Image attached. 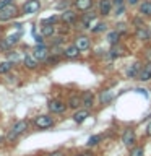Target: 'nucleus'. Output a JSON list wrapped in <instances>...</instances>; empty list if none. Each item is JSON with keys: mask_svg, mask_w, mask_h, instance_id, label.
Returning a JSON list of instances; mask_svg holds the SVG:
<instances>
[{"mask_svg": "<svg viewBox=\"0 0 151 156\" xmlns=\"http://www.w3.org/2000/svg\"><path fill=\"white\" fill-rule=\"evenodd\" d=\"M120 31L125 33V24H119V33H120Z\"/></svg>", "mask_w": 151, "mask_h": 156, "instance_id": "37", "label": "nucleus"}, {"mask_svg": "<svg viewBox=\"0 0 151 156\" xmlns=\"http://www.w3.org/2000/svg\"><path fill=\"white\" fill-rule=\"evenodd\" d=\"M115 15H122V13H124L125 12V7H124V5H119V7H117V10H115Z\"/></svg>", "mask_w": 151, "mask_h": 156, "instance_id": "33", "label": "nucleus"}, {"mask_svg": "<svg viewBox=\"0 0 151 156\" xmlns=\"http://www.w3.org/2000/svg\"><path fill=\"white\" fill-rule=\"evenodd\" d=\"M94 18H96L94 13H88V15H85V16H83V21H81V28H90V23L94 21Z\"/></svg>", "mask_w": 151, "mask_h": 156, "instance_id": "23", "label": "nucleus"}, {"mask_svg": "<svg viewBox=\"0 0 151 156\" xmlns=\"http://www.w3.org/2000/svg\"><path fill=\"white\" fill-rule=\"evenodd\" d=\"M65 109H67V104L62 102L60 99H52L49 102V111L54 112V114H62V112H65Z\"/></svg>", "mask_w": 151, "mask_h": 156, "instance_id": "4", "label": "nucleus"}, {"mask_svg": "<svg viewBox=\"0 0 151 156\" xmlns=\"http://www.w3.org/2000/svg\"><path fill=\"white\" fill-rule=\"evenodd\" d=\"M18 10L15 5H7V7H3V8H0V21H7V20H12L13 16H16V13Z\"/></svg>", "mask_w": 151, "mask_h": 156, "instance_id": "2", "label": "nucleus"}, {"mask_svg": "<svg viewBox=\"0 0 151 156\" xmlns=\"http://www.w3.org/2000/svg\"><path fill=\"white\" fill-rule=\"evenodd\" d=\"M57 60H58L57 57H51V58H47V63H55Z\"/></svg>", "mask_w": 151, "mask_h": 156, "instance_id": "35", "label": "nucleus"}, {"mask_svg": "<svg viewBox=\"0 0 151 156\" xmlns=\"http://www.w3.org/2000/svg\"><path fill=\"white\" fill-rule=\"evenodd\" d=\"M68 3H70V2H68V0H65V2H62V3H58V7L57 8H63V7H67V5Z\"/></svg>", "mask_w": 151, "mask_h": 156, "instance_id": "34", "label": "nucleus"}, {"mask_svg": "<svg viewBox=\"0 0 151 156\" xmlns=\"http://www.w3.org/2000/svg\"><path fill=\"white\" fill-rule=\"evenodd\" d=\"M81 106V98L78 96H70V99H68V107H72V109H76V107Z\"/></svg>", "mask_w": 151, "mask_h": 156, "instance_id": "26", "label": "nucleus"}, {"mask_svg": "<svg viewBox=\"0 0 151 156\" xmlns=\"http://www.w3.org/2000/svg\"><path fill=\"white\" fill-rule=\"evenodd\" d=\"M111 10H112V2L111 0H101L99 2V12H101V15H109L111 13Z\"/></svg>", "mask_w": 151, "mask_h": 156, "instance_id": "14", "label": "nucleus"}, {"mask_svg": "<svg viewBox=\"0 0 151 156\" xmlns=\"http://www.w3.org/2000/svg\"><path fill=\"white\" fill-rule=\"evenodd\" d=\"M151 78V62L146 63V65L140 70V75H138V80L140 81H148Z\"/></svg>", "mask_w": 151, "mask_h": 156, "instance_id": "9", "label": "nucleus"}, {"mask_svg": "<svg viewBox=\"0 0 151 156\" xmlns=\"http://www.w3.org/2000/svg\"><path fill=\"white\" fill-rule=\"evenodd\" d=\"M62 20H63V23H67V24H73L76 21V13L72 12V10H67V12L62 13Z\"/></svg>", "mask_w": 151, "mask_h": 156, "instance_id": "13", "label": "nucleus"}, {"mask_svg": "<svg viewBox=\"0 0 151 156\" xmlns=\"http://www.w3.org/2000/svg\"><path fill=\"white\" fill-rule=\"evenodd\" d=\"M120 55H124V49L122 47H114L112 51L109 52V58H115V57H120Z\"/></svg>", "mask_w": 151, "mask_h": 156, "instance_id": "27", "label": "nucleus"}, {"mask_svg": "<svg viewBox=\"0 0 151 156\" xmlns=\"http://www.w3.org/2000/svg\"><path fill=\"white\" fill-rule=\"evenodd\" d=\"M28 127H29V122L28 120H18L16 124L12 127V132H13L15 135H21V133H24V132L28 130Z\"/></svg>", "mask_w": 151, "mask_h": 156, "instance_id": "8", "label": "nucleus"}, {"mask_svg": "<svg viewBox=\"0 0 151 156\" xmlns=\"http://www.w3.org/2000/svg\"><path fill=\"white\" fill-rule=\"evenodd\" d=\"M120 41V33L119 31H111V33H107V42L112 44V46H117Z\"/></svg>", "mask_w": 151, "mask_h": 156, "instance_id": "19", "label": "nucleus"}, {"mask_svg": "<svg viewBox=\"0 0 151 156\" xmlns=\"http://www.w3.org/2000/svg\"><path fill=\"white\" fill-rule=\"evenodd\" d=\"M99 140H101L99 135H93L91 138L88 140V146H94V145H97V143H99Z\"/></svg>", "mask_w": 151, "mask_h": 156, "instance_id": "28", "label": "nucleus"}, {"mask_svg": "<svg viewBox=\"0 0 151 156\" xmlns=\"http://www.w3.org/2000/svg\"><path fill=\"white\" fill-rule=\"evenodd\" d=\"M122 141H124L125 146H133V143H135V133H133V130H125L124 136H122Z\"/></svg>", "mask_w": 151, "mask_h": 156, "instance_id": "10", "label": "nucleus"}, {"mask_svg": "<svg viewBox=\"0 0 151 156\" xmlns=\"http://www.w3.org/2000/svg\"><path fill=\"white\" fill-rule=\"evenodd\" d=\"M2 140H3V138H2V135H0V143H2Z\"/></svg>", "mask_w": 151, "mask_h": 156, "instance_id": "42", "label": "nucleus"}, {"mask_svg": "<svg viewBox=\"0 0 151 156\" xmlns=\"http://www.w3.org/2000/svg\"><path fill=\"white\" fill-rule=\"evenodd\" d=\"M140 70H141L140 63H132V65L128 67V70H127V75H128L130 78H135L136 75H140Z\"/></svg>", "mask_w": 151, "mask_h": 156, "instance_id": "21", "label": "nucleus"}, {"mask_svg": "<svg viewBox=\"0 0 151 156\" xmlns=\"http://www.w3.org/2000/svg\"><path fill=\"white\" fill-rule=\"evenodd\" d=\"M33 55H34V58H36L37 62L39 60H46L47 55H49V51H47V47L44 46V44H37L36 49L33 51Z\"/></svg>", "mask_w": 151, "mask_h": 156, "instance_id": "5", "label": "nucleus"}, {"mask_svg": "<svg viewBox=\"0 0 151 156\" xmlns=\"http://www.w3.org/2000/svg\"><path fill=\"white\" fill-rule=\"evenodd\" d=\"M39 8H41V3H39L37 0H28V2L23 5V13L34 15V13L39 12Z\"/></svg>", "mask_w": 151, "mask_h": 156, "instance_id": "3", "label": "nucleus"}, {"mask_svg": "<svg viewBox=\"0 0 151 156\" xmlns=\"http://www.w3.org/2000/svg\"><path fill=\"white\" fill-rule=\"evenodd\" d=\"M75 156H88V154H83V153H80V154H75Z\"/></svg>", "mask_w": 151, "mask_h": 156, "instance_id": "41", "label": "nucleus"}, {"mask_svg": "<svg viewBox=\"0 0 151 156\" xmlns=\"http://www.w3.org/2000/svg\"><path fill=\"white\" fill-rule=\"evenodd\" d=\"M57 21V16H49L47 20H44V23H49V24H54Z\"/></svg>", "mask_w": 151, "mask_h": 156, "instance_id": "31", "label": "nucleus"}, {"mask_svg": "<svg viewBox=\"0 0 151 156\" xmlns=\"http://www.w3.org/2000/svg\"><path fill=\"white\" fill-rule=\"evenodd\" d=\"M75 46H76L78 49H80V52L88 51V49L91 47L90 37H86V36H78V37H76V41H75Z\"/></svg>", "mask_w": 151, "mask_h": 156, "instance_id": "6", "label": "nucleus"}, {"mask_svg": "<svg viewBox=\"0 0 151 156\" xmlns=\"http://www.w3.org/2000/svg\"><path fill=\"white\" fill-rule=\"evenodd\" d=\"M37 60L34 58V55L33 54H28L26 57H24V67L26 68H29V70H34V68H37Z\"/></svg>", "mask_w": 151, "mask_h": 156, "instance_id": "16", "label": "nucleus"}, {"mask_svg": "<svg viewBox=\"0 0 151 156\" xmlns=\"http://www.w3.org/2000/svg\"><path fill=\"white\" fill-rule=\"evenodd\" d=\"M8 58H10V62H16V60H18V54H16V52L10 54V57H8Z\"/></svg>", "mask_w": 151, "mask_h": 156, "instance_id": "32", "label": "nucleus"}, {"mask_svg": "<svg viewBox=\"0 0 151 156\" xmlns=\"http://www.w3.org/2000/svg\"><path fill=\"white\" fill-rule=\"evenodd\" d=\"M148 133H149V135H151V124H149V125H148Z\"/></svg>", "mask_w": 151, "mask_h": 156, "instance_id": "40", "label": "nucleus"}, {"mask_svg": "<svg viewBox=\"0 0 151 156\" xmlns=\"http://www.w3.org/2000/svg\"><path fill=\"white\" fill-rule=\"evenodd\" d=\"M63 55H65L67 58H75V57L80 55V49H78L75 44H73V46H68L65 51H63Z\"/></svg>", "mask_w": 151, "mask_h": 156, "instance_id": "11", "label": "nucleus"}, {"mask_svg": "<svg viewBox=\"0 0 151 156\" xmlns=\"http://www.w3.org/2000/svg\"><path fill=\"white\" fill-rule=\"evenodd\" d=\"M104 29H106V24L104 23H99L96 28H93V31H94V33H101V31H104Z\"/></svg>", "mask_w": 151, "mask_h": 156, "instance_id": "30", "label": "nucleus"}, {"mask_svg": "<svg viewBox=\"0 0 151 156\" xmlns=\"http://www.w3.org/2000/svg\"><path fill=\"white\" fill-rule=\"evenodd\" d=\"M13 68V62H10V60H7V62H2L0 63V75H5V73H8L10 70Z\"/></svg>", "mask_w": 151, "mask_h": 156, "instance_id": "25", "label": "nucleus"}, {"mask_svg": "<svg viewBox=\"0 0 151 156\" xmlns=\"http://www.w3.org/2000/svg\"><path fill=\"white\" fill-rule=\"evenodd\" d=\"M34 125L37 127V129H51L54 125V119L51 115H37L34 117Z\"/></svg>", "mask_w": 151, "mask_h": 156, "instance_id": "1", "label": "nucleus"}, {"mask_svg": "<svg viewBox=\"0 0 151 156\" xmlns=\"http://www.w3.org/2000/svg\"><path fill=\"white\" fill-rule=\"evenodd\" d=\"M99 98H101V102H102V104H109V102L114 99V94H112L109 90H104V91L101 93Z\"/></svg>", "mask_w": 151, "mask_h": 156, "instance_id": "22", "label": "nucleus"}, {"mask_svg": "<svg viewBox=\"0 0 151 156\" xmlns=\"http://www.w3.org/2000/svg\"><path fill=\"white\" fill-rule=\"evenodd\" d=\"M93 102H94V96H93L91 91H86L85 94H83L81 98V104L86 107V109H90V107H93Z\"/></svg>", "mask_w": 151, "mask_h": 156, "instance_id": "12", "label": "nucleus"}, {"mask_svg": "<svg viewBox=\"0 0 151 156\" xmlns=\"http://www.w3.org/2000/svg\"><path fill=\"white\" fill-rule=\"evenodd\" d=\"M136 2H138V0H128V3H130V5H135Z\"/></svg>", "mask_w": 151, "mask_h": 156, "instance_id": "39", "label": "nucleus"}, {"mask_svg": "<svg viewBox=\"0 0 151 156\" xmlns=\"http://www.w3.org/2000/svg\"><path fill=\"white\" fill-rule=\"evenodd\" d=\"M136 37H138L140 41H148V39L151 37V33H149V29H146L145 26H140V28H136Z\"/></svg>", "mask_w": 151, "mask_h": 156, "instance_id": "15", "label": "nucleus"}, {"mask_svg": "<svg viewBox=\"0 0 151 156\" xmlns=\"http://www.w3.org/2000/svg\"><path fill=\"white\" fill-rule=\"evenodd\" d=\"M140 13L143 16H151V0H146L140 5Z\"/></svg>", "mask_w": 151, "mask_h": 156, "instance_id": "20", "label": "nucleus"}, {"mask_svg": "<svg viewBox=\"0 0 151 156\" xmlns=\"http://www.w3.org/2000/svg\"><path fill=\"white\" fill-rule=\"evenodd\" d=\"M18 39H19V34H12V36H7L3 39V41H0V47L2 49H10V47H13L15 44L18 42Z\"/></svg>", "mask_w": 151, "mask_h": 156, "instance_id": "7", "label": "nucleus"}, {"mask_svg": "<svg viewBox=\"0 0 151 156\" xmlns=\"http://www.w3.org/2000/svg\"><path fill=\"white\" fill-rule=\"evenodd\" d=\"M88 117H90V112H88L86 109H83V111H78L75 112V115H73V120L76 122V124H81V122H85Z\"/></svg>", "mask_w": 151, "mask_h": 156, "instance_id": "18", "label": "nucleus"}, {"mask_svg": "<svg viewBox=\"0 0 151 156\" xmlns=\"http://www.w3.org/2000/svg\"><path fill=\"white\" fill-rule=\"evenodd\" d=\"M54 33H55L54 24H49V23H44L42 24V36H52Z\"/></svg>", "mask_w": 151, "mask_h": 156, "instance_id": "24", "label": "nucleus"}, {"mask_svg": "<svg viewBox=\"0 0 151 156\" xmlns=\"http://www.w3.org/2000/svg\"><path fill=\"white\" fill-rule=\"evenodd\" d=\"M75 7L81 12H86L93 7V0H75Z\"/></svg>", "mask_w": 151, "mask_h": 156, "instance_id": "17", "label": "nucleus"}, {"mask_svg": "<svg viewBox=\"0 0 151 156\" xmlns=\"http://www.w3.org/2000/svg\"><path fill=\"white\" fill-rule=\"evenodd\" d=\"M130 156H143V148H135L132 150V154Z\"/></svg>", "mask_w": 151, "mask_h": 156, "instance_id": "29", "label": "nucleus"}, {"mask_svg": "<svg viewBox=\"0 0 151 156\" xmlns=\"http://www.w3.org/2000/svg\"><path fill=\"white\" fill-rule=\"evenodd\" d=\"M49 156H63L62 153H58V151H57V153H52V154H49Z\"/></svg>", "mask_w": 151, "mask_h": 156, "instance_id": "38", "label": "nucleus"}, {"mask_svg": "<svg viewBox=\"0 0 151 156\" xmlns=\"http://www.w3.org/2000/svg\"><path fill=\"white\" fill-rule=\"evenodd\" d=\"M36 42L37 44H42V36H36Z\"/></svg>", "mask_w": 151, "mask_h": 156, "instance_id": "36", "label": "nucleus"}]
</instances>
